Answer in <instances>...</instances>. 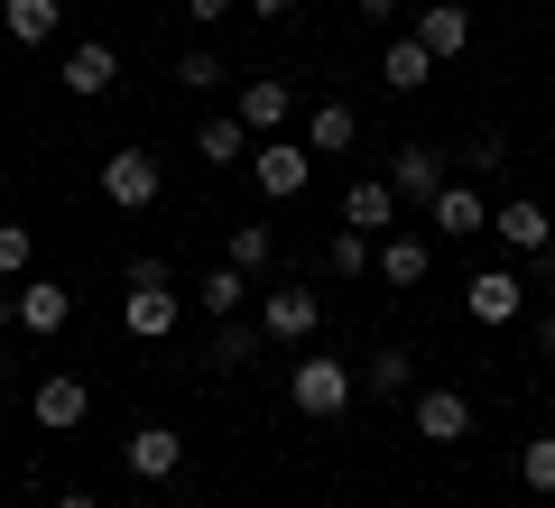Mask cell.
Segmentation results:
<instances>
[{
  "instance_id": "26",
  "label": "cell",
  "mask_w": 555,
  "mask_h": 508,
  "mask_svg": "<svg viewBox=\"0 0 555 508\" xmlns=\"http://www.w3.org/2000/svg\"><path fill=\"white\" fill-rule=\"evenodd\" d=\"M177 83H185V93H222V83H232V65L214 56V38H204V47H185V56H177Z\"/></svg>"
},
{
  "instance_id": "25",
  "label": "cell",
  "mask_w": 555,
  "mask_h": 508,
  "mask_svg": "<svg viewBox=\"0 0 555 508\" xmlns=\"http://www.w3.org/2000/svg\"><path fill=\"white\" fill-rule=\"evenodd\" d=\"M222 259H232L241 277H259L278 259V240H269V222H232V240H222Z\"/></svg>"
},
{
  "instance_id": "24",
  "label": "cell",
  "mask_w": 555,
  "mask_h": 508,
  "mask_svg": "<svg viewBox=\"0 0 555 508\" xmlns=\"http://www.w3.org/2000/svg\"><path fill=\"white\" fill-rule=\"evenodd\" d=\"M259 342H269L259 324H241V314H222V324H214V352H204V361H214V370H241V361H250Z\"/></svg>"
},
{
  "instance_id": "21",
  "label": "cell",
  "mask_w": 555,
  "mask_h": 508,
  "mask_svg": "<svg viewBox=\"0 0 555 508\" xmlns=\"http://www.w3.org/2000/svg\"><path fill=\"white\" fill-rule=\"evenodd\" d=\"M352 139H361L352 102H315V112H306V148L315 157H352Z\"/></svg>"
},
{
  "instance_id": "35",
  "label": "cell",
  "mask_w": 555,
  "mask_h": 508,
  "mask_svg": "<svg viewBox=\"0 0 555 508\" xmlns=\"http://www.w3.org/2000/svg\"><path fill=\"white\" fill-rule=\"evenodd\" d=\"M537 361H555V305L537 314Z\"/></svg>"
},
{
  "instance_id": "18",
  "label": "cell",
  "mask_w": 555,
  "mask_h": 508,
  "mask_svg": "<svg viewBox=\"0 0 555 508\" xmlns=\"http://www.w3.org/2000/svg\"><path fill=\"white\" fill-rule=\"evenodd\" d=\"M491 232L500 240H509V250H546V240H555V213H546V204H537V195H509V204H500V213H491Z\"/></svg>"
},
{
  "instance_id": "19",
  "label": "cell",
  "mask_w": 555,
  "mask_h": 508,
  "mask_svg": "<svg viewBox=\"0 0 555 508\" xmlns=\"http://www.w3.org/2000/svg\"><path fill=\"white\" fill-rule=\"evenodd\" d=\"M343 222L352 232H398V195H389V177H352V195H343Z\"/></svg>"
},
{
  "instance_id": "37",
  "label": "cell",
  "mask_w": 555,
  "mask_h": 508,
  "mask_svg": "<svg viewBox=\"0 0 555 508\" xmlns=\"http://www.w3.org/2000/svg\"><path fill=\"white\" fill-rule=\"evenodd\" d=\"M537 277H546V287H555V240H546V250H537Z\"/></svg>"
},
{
  "instance_id": "38",
  "label": "cell",
  "mask_w": 555,
  "mask_h": 508,
  "mask_svg": "<svg viewBox=\"0 0 555 508\" xmlns=\"http://www.w3.org/2000/svg\"><path fill=\"white\" fill-rule=\"evenodd\" d=\"M10 324H20V305H10V296H0V333H10Z\"/></svg>"
},
{
  "instance_id": "9",
  "label": "cell",
  "mask_w": 555,
  "mask_h": 508,
  "mask_svg": "<svg viewBox=\"0 0 555 508\" xmlns=\"http://www.w3.org/2000/svg\"><path fill=\"white\" fill-rule=\"evenodd\" d=\"M10 305H20V333H38V342H56V333L75 324V296H65L56 277H38V269L10 287Z\"/></svg>"
},
{
  "instance_id": "36",
  "label": "cell",
  "mask_w": 555,
  "mask_h": 508,
  "mask_svg": "<svg viewBox=\"0 0 555 508\" xmlns=\"http://www.w3.org/2000/svg\"><path fill=\"white\" fill-rule=\"evenodd\" d=\"M56 508H102V499H93V490H56Z\"/></svg>"
},
{
  "instance_id": "28",
  "label": "cell",
  "mask_w": 555,
  "mask_h": 508,
  "mask_svg": "<svg viewBox=\"0 0 555 508\" xmlns=\"http://www.w3.org/2000/svg\"><path fill=\"white\" fill-rule=\"evenodd\" d=\"M371 269H379V240L343 222V232H334V277H352V287H361V277H371Z\"/></svg>"
},
{
  "instance_id": "22",
  "label": "cell",
  "mask_w": 555,
  "mask_h": 508,
  "mask_svg": "<svg viewBox=\"0 0 555 508\" xmlns=\"http://www.w3.org/2000/svg\"><path fill=\"white\" fill-rule=\"evenodd\" d=\"M56 19H65V0H0V28L20 47H56Z\"/></svg>"
},
{
  "instance_id": "15",
  "label": "cell",
  "mask_w": 555,
  "mask_h": 508,
  "mask_svg": "<svg viewBox=\"0 0 555 508\" xmlns=\"http://www.w3.org/2000/svg\"><path fill=\"white\" fill-rule=\"evenodd\" d=\"M426 269H436V240L426 232H379V287H426Z\"/></svg>"
},
{
  "instance_id": "11",
  "label": "cell",
  "mask_w": 555,
  "mask_h": 508,
  "mask_svg": "<svg viewBox=\"0 0 555 508\" xmlns=\"http://www.w3.org/2000/svg\"><path fill=\"white\" fill-rule=\"evenodd\" d=\"M28 416H38V426H47V434H75V426H83V416H93V389H83V379H75V370H47V379H38V389H28Z\"/></svg>"
},
{
  "instance_id": "13",
  "label": "cell",
  "mask_w": 555,
  "mask_h": 508,
  "mask_svg": "<svg viewBox=\"0 0 555 508\" xmlns=\"http://www.w3.org/2000/svg\"><path fill=\"white\" fill-rule=\"evenodd\" d=\"M120 324H130V342H167L185 324V296L177 287H130L120 296Z\"/></svg>"
},
{
  "instance_id": "40",
  "label": "cell",
  "mask_w": 555,
  "mask_h": 508,
  "mask_svg": "<svg viewBox=\"0 0 555 508\" xmlns=\"http://www.w3.org/2000/svg\"><path fill=\"white\" fill-rule=\"evenodd\" d=\"M120 508H158V499H120Z\"/></svg>"
},
{
  "instance_id": "31",
  "label": "cell",
  "mask_w": 555,
  "mask_h": 508,
  "mask_svg": "<svg viewBox=\"0 0 555 508\" xmlns=\"http://www.w3.org/2000/svg\"><path fill=\"white\" fill-rule=\"evenodd\" d=\"M130 287H177V269H167L158 250H139V259H130Z\"/></svg>"
},
{
  "instance_id": "2",
  "label": "cell",
  "mask_w": 555,
  "mask_h": 508,
  "mask_svg": "<svg viewBox=\"0 0 555 508\" xmlns=\"http://www.w3.org/2000/svg\"><path fill=\"white\" fill-rule=\"evenodd\" d=\"M250 185H259L269 204H297L306 185H315V148H306V139H287V130L259 139V148H250Z\"/></svg>"
},
{
  "instance_id": "34",
  "label": "cell",
  "mask_w": 555,
  "mask_h": 508,
  "mask_svg": "<svg viewBox=\"0 0 555 508\" xmlns=\"http://www.w3.org/2000/svg\"><path fill=\"white\" fill-rule=\"evenodd\" d=\"M352 10H361V19H371V28H389L398 10H408V0H352Z\"/></svg>"
},
{
  "instance_id": "6",
  "label": "cell",
  "mask_w": 555,
  "mask_h": 508,
  "mask_svg": "<svg viewBox=\"0 0 555 508\" xmlns=\"http://www.w3.org/2000/svg\"><path fill=\"white\" fill-rule=\"evenodd\" d=\"M408 38L426 47V56H436V65H454L463 47H473V10H463V0H416V19H408Z\"/></svg>"
},
{
  "instance_id": "12",
  "label": "cell",
  "mask_w": 555,
  "mask_h": 508,
  "mask_svg": "<svg viewBox=\"0 0 555 508\" xmlns=\"http://www.w3.org/2000/svg\"><path fill=\"white\" fill-rule=\"evenodd\" d=\"M56 83H65V93H75V102H102V93H112V83H120V56H112V47H102V38H75V47H65V56H56Z\"/></svg>"
},
{
  "instance_id": "30",
  "label": "cell",
  "mask_w": 555,
  "mask_h": 508,
  "mask_svg": "<svg viewBox=\"0 0 555 508\" xmlns=\"http://www.w3.org/2000/svg\"><path fill=\"white\" fill-rule=\"evenodd\" d=\"M518 481H528L537 499H555V434H528V453H518Z\"/></svg>"
},
{
  "instance_id": "10",
  "label": "cell",
  "mask_w": 555,
  "mask_h": 508,
  "mask_svg": "<svg viewBox=\"0 0 555 508\" xmlns=\"http://www.w3.org/2000/svg\"><path fill=\"white\" fill-rule=\"evenodd\" d=\"M426 222H436L444 240H481V232H491V195H481V185H454V177H444L436 195H426Z\"/></svg>"
},
{
  "instance_id": "39",
  "label": "cell",
  "mask_w": 555,
  "mask_h": 508,
  "mask_svg": "<svg viewBox=\"0 0 555 508\" xmlns=\"http://www.w3.org/2000/svg\"><path fill=\"white\" fill-rule=\"evenodd\" d=\"M0 398H10V361H0Z\"/></svg>"
},
{
  "instance_id": "7",
  "label": "cell",
  "mask_w": 555,
  "mask_h": 508,
  "mask_svg": "<svg viewBox=\"0 0 555 508\" xmlns=\"http://www.w3.org/2000/svg\"><path fill=\"white\" fill-rule=\"evenodd\" d=\"M315 324H324L315 287H269L259 296V333H269V342H315Z\"/></svg>"
},
{
  "instance_id": "14",
  "label": "cell",
  "mask_w": 555,
  "mask_h": 508,
  "mask_svg": "<svg viewBox=\"0 0 555 508\" xmlns=\"http://www.w3.org/2000/svg\"><path fill=\"white\" fill-rule=\"evenodd\" d=\"M120 463H130L139 481H177V471H185V434H177V426H130Z\"/></svg>"
},
{
  "instance_id": "5",
  "label": "cell",
  "mask_w": 555,
  "mask_h": 508,
  "mask_svg": "<svg viewBox=\"0 0 555 508\" xmlns=\"http://www.w3.org/2000/svg\"><path fill=\"white\" fill-rule=\"evenodd\" d=\"M463 314H473V324H518V314H528V277L518 269H473V287H463Z\"/></svg>"
},
{
  "instance_id": "27",
  "label": "cell",
  "mask_w": 555,
  "mask_h": 508,
  "mask_svg": "<svg viewBox=\"0 0 555 508\" xmlns=\"http://www.w3.org/2000/svg\"><path fill=\"white\" fill-rule=\"evenodd\" d=\"M241 305H250V277H241L232 259H222V269H204V314L222 324V314H241Z\"/></svg>"
},
{
  "instance_id": "8",
  "label": "cell",
  "mask_w": 555,
  "mask_h": 508,
  "mask_svg": "<svg viewBox=\"0 0 555 508\" xmlns=\"http://www.w3.org/2000/svg\"><path fill=\"white\" fill-rule=\"evenodd\" d=\"M408 426H416V444H463V434H473V398L463 389H416Z\"/></svg>"
},
{
  "instance_id": "16",
  "label": "cell",
  "mask_w": 555,
  "mask_h": 508,
  "mask_svg": "<svg viewBox=\"0 0 555 508\" xmlns=\"http://www.w3.org/2000/svg\"><path fill=\"white\" fill-rule=\"evenodd\" d=\"M436 185H444V148H426V139L389 148V195H398V204H426Z\"/></svg>"
},
{
  "instance_id": "17",
  "label": "cell",
  "mask_w": 555,
  "mask_h": 508,
  "mask_svg": "<svg viewBox=\"0 0 555 508\" xmlns=\"http://www.w3.org/2000/svg\"><path fill=\"white\" fill-rule=\"evenodd\" d=\"M361 398H398V407L416 398V352L408 342H379V352L361 361Z\"/></svg>"
},
{
  "instance_id": "20",
  "label": "cell",
  "mask_w": 555,
  "mask_h": 508,
  "mask_svg": "<svg viewBox=\"0 0 555 508\" xmlns=\"http://www.w3.org/2000/svg\"><path fill=\"white\" fill-rule=\"evenodd\" d=\"M250 148H259V139L241 130V112H214V120L195 130V157H204V167H250Z\"/></svg>"
},
{
  "instance_id": "32",
  "label": "cell",
  "mask_w": 555,
  "mask_h": 508,
  "mask_svg": "<svg viewBox=\"0 0 555 508\" xmlns=\"http://www.w3.org/2000/svg\"><path fill=\"white\" fill-rule=\"evenodd\" d=\"M232 10H241V0H185V19H195V28H204V38H214V28H222V19H232Z\"/></svg>"
},
{
  "instance_id": "4",
  "label": "cell",
  "mask_w": 555,
  "mask_h": 508,
  "mask_svg": "<svg viewBox=\"0 0 555 508\" xmlns=\"http://www.w3.org/2000/svg\"><path fill=\"white\" fill-rule=\"evenodd\" d=\"M232 112H241V130H250V139H278V130H287V112H297V83H287V75H241Z\"/></svg>"
},
{
  "instance_id": "3",
  "label": "cell",
  "mask_w": 555,
  "mask_h": 508,
  "mask_svg": "<svg viewBox=\"0 0 555 508\" xmlns=\"http://www.w3.org/2000/svg\"><path fill=\"white\" fill-rule=\"evenodd\" d=\"M158 195H167L158 148H112V157H102V204H120V213H149Z\"/></svg>"
},
{
  "instance_id": "1",
  "label": "cell",
  "mask_w": 555,
  "mask_h": 508,
  "mask_svg": "<svg viewBox=\"0 0 555 508\" xmlns=\"http://www.w3.org/2000/svg\"><path fill=\"white\" fill-rule=\"evenodd\" d=\"M352 389H361V370L343 352H297V370H287V407L315 416V426H334V416L352 407Z\"/></svg>"
},
{
  "instance_id": "23",
  "label": "cell",
  "mask_w": 555,
  "mask_h": 508,
  "mask_svg": "<svg viewBox=\"0 0 555 508\" xmlns=\"http://www.w3.org/2000/svg\"><path fill=\"white\" fill-rule=\"evenodd\" d=\"M426 75H436V56H426L416 38H389V47H379V83H389V93H416Z\"/></svg>"
},
{
  "instance_id": "29",
  "label": "cell",
  "mask_w": 555,
  "mask_h": 508,
  "mask_svg": "<svg viewBox=\"0 0 555 508\" xmlns=\"http://www.w3.org/2000/svg\"><path fill=\"white\" fill-rule=\"evenodd\" d=\"M28 269H38V232H28V222H0V277L20 287Z\"/></svg>"
},
{
  "instance_id": "41",
  "label": "cell",
  "mask_w": 555,
  "mask_h": 508,
  "mask_svg": "<svg viewBox=\"0 0 555 508\" xmlns=\"http://www.w3.org/2000/svg\"><path fill=\"white\" fill-rule=\"evenodd\" d=\"M546 10H555V0H546Z\"/></svg>"
},
{
  "instance_id": "33",
  "label": "cell",
  "mask_w": 555,
  "mask_h": 508,
  "mask_svg": "<svg viewBox=\"0 0 555 508\" xmlns=\"http://www.w3.org/2000/svg\"><path fill=\"white\" fill-rule=\"evenodd\" d=\"M241 10H250V19H269V28H278V19H297V0H241Z\"/></svg>"
}]
</instances>
